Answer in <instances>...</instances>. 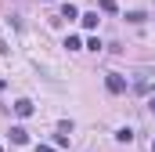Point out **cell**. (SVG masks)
<instances>
[{
	"label": "cell",
	"instance_id": "cell-6",
	"mask_svg": "<svg viewBox=\"0 0 155 152\" xmlns=\"http://www.w3.org/2000/svg\"><path fill=\"white\" fill-rule=\"evenodd\" d=\"M116 138H119V141H130V138H134V130H130V127H119Z\"/></svg>",
	"mask_w": 155,
	"mask_h": 152
},
{
	"label": "cell",
	"instance_id": "cell-1",
	"mask_svg": "<svg viewBox=\"0 0 155 152\" xmlns=\"http://www.w3.org/2000/svg\"><path fill=\"white\" fill-rule=\"evenodd\" d=\"M105 83H108L112 94H123V91H126V80H123L119 73H108V76H105Z\"/></svg>",
	"mask_w": 155,
	"mask_h": 152
},
{
	"label": "cell",
	"instance_id": "cell-10",
	"mask_svg": "<svg viewBox=\"0 0 155 152\" xmlns=\"http://www.w3.org/2000/svg\"><path fill=\"white\" fill-rule=\"evenodd\" d=\"M36 152H54V149H51V145H36Z\"/></svg>",
	"mask_w": 155,
	"mask_h": 152
},
{
	"label": "cell",
	"instance_id": "cell-11",
	"mask_svg": "<svg viewBox=\"0 0 155 152\" xmlns=\"http://www.w3.org/2000/svg\"><path fill=\"white\" fill-rule=\"evenodd\" d=\"M152 152H155V141H152Z\"/></svg>",
	"mask_w": 155,
	"mask_h": 152
},
{
	"label": "cell",
	"instance_id": "cell-4",
	"mask_svg": "<svg viewBox=\"0 0 155 152\" xmlns=\"http://www.w3.org/2000/svg\"><path fill=\"white\" fill-rule=\"evenodd\" d=\"M79 22H83L87 29H94V26H97V11H87V15H79Z\"/></svg>",
	"mask_w": 155,
	"mask_h": 152
},
{
	"label": "cell",
	"instance_id": "cell-7",
	"mask_svg": "<svg viewBox=\"0 0 155 152\" xmlns=\"http://www.w3.org/2000/svg\"><path fill=\"white\" fill-rule=\"evenodd\" d=\"M126 18H130V22H134V26H137V22H144V18H148V15H144V11H130V15H126Z\"/></svg>",
	"mask_w": 155,
	"mask_h": 152
},
{
	"label": "cell",
	"instance_id": "cell-8",
	"mask_svg": "<svg viewBox=\"0 0 155 152\" xmlns=\"http://www.w3.org/2000/svg\"><path fill=\"white\" fill-rule=\"evenodd\" d=\"M97 7H101V11H108V15H112V11H116V0H97Z\"/></svg>",
	"mask_w": 155,
	"mask_h": 152
},
{
	"label": "cell",
	"instance_id": "cell-2",
	"mask_svg": "<svg viewBox=\"0 0 155 152\" xmlns=\"http://www.w3.org/2000/svg\"><path fill=\"white\" fill-rule=\"evenodd\" d=\"M15 116H22V119L33 116V102H29V98H18V102H15Z\"/></svg>",
	"mask_w": 155,
	"mask_h": 152
},
{
	"label": "cell",
	"instance_id": "cell-9",
	"mask_svg": "<svg viewBox=\"0 0 155 152\" xmlns=\"http://www.w3.org/2000/svg\"><path fill=\"white\" fill-rule=\"evenodd\" d=\"M148 112H152V116H155V98H148Z\"/></svg>",
	"mask_w": 155,
	"mask_h": 152
},
{
	"label": "cell",
	"instance_id": "cell-12",
	"mask_svg": "<svg viewBox=\"0 0 155 152\" xmlns=\"http://www.w3.org/2000/svg\"><path fill=\"white\" fill-rule=\"evenodd\" d=\"M0 152H4V149H0Z\"/></svg>",
	"mask_w": 155,
	"mask_h": 152
},
{
	"label": "cell",
	"instance_id": "cell-5",
	"mask_svg": "<svg viewBox=\"0 0 155 152\" xmlns=\"http://www.w3.org/2000/svg\"><path fill=\"white\" fill-rule=\"evenodd\" d=\"M61 18H79V11L72 7V4H65V7H61Z\"/></svg>",
	"mask_w": 155,
	"mask_h": 152
},
{
	"label": "cell",
	"instance_id": "cell-3",
	"mask_svg": "<svg viewBox=\"0 0 155 152\" xmlns=\"http://www.w3.org/2000/svg\"><path fill=\"white\" fill-rule=\"evenodd\" d=\"M7 134H11V141H15V145H25V141H29V130H25V127H11Z\"/></svg>",
	"mask_w": 155,
	"mask_h": 152
}]
</instances>
